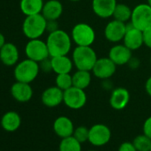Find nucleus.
<instances>
[{
	"label": "nucleus",
	"instance_id": "obj_1",
	"mask_svg": "<svg viewBox=\"0 0 151 151\" xmlns=\"http://www.w3.org/2000/svg\"><path fill=\"white\" fill-rule=\"evenodd\" d=\"M46 45L49 50L50 57L68 55L71 50L72 38L63 29H57L52 33H49L46 38Z\"/></svg>",
	"mask_w": 151,
	"mask_h": 151
},
{
	"label": "nucleus",
	"instance_id": "obj_2",
	"mask_svg": "<svg viewBox=\"0 0 151 151\" xmlns=\"http://www.w3.org/2000/svg\"><path fill=\"white\" fill-rule=\"evenodd\" d=\"M97 60V53L92 46L77 45L73 50L72 60L77 69L92 71Z\"/></svg>",
	"mask_w": 151,
	"mask_h": 151
},
{
	"label": "nucleus",
	"instance_id": "obj_3",
	"mask_svg": "<svg viewBox=\"0 0 151 151\" xmlns=\"http://www.w3.org/2000/svg\"><path fill=\"white\" fill-rule=\"evenodd\" d=\"M39 72V63L27 58L14 66V76L16 81L30 84L37 78Z\"/></svg>",
	"mask_w": 151,
	"mask_h": 151
},
{
	"label": "nucleus",
	"instance_id": "obj_4",
	"mask_svg": "<svg viewBox=\"0 0 151 151\" xmlns=\"http://www.w3.org/2000/svg\"><path fill=\"white\" fill-rule=\"evenodd\" d=\"M47 20L42 14L26 16L22 23V32L29 39L40 38L46 31Z\"/></svg>",
	"mask_w": 151,
	"mask_h": 151
},
{
	"label": "nucleus",
	"instance_id": "obj_5",
	"mask_svg": "<svg viewBox=\"0 0 151 151\" xmlns=\"http://www.w3.org/2000/svg\"><path fill=\"white\" fill-rule=\"evenodd\" d=\"M70 36L73 43L78 46H92L96 38L94 29L86 22L76 24Z\"/></svg>",
	"mask_w": 151,
	"mask_h": 151
},
{
	"label": "nucleus",
	"instance_id": "obj_6",
	"mask_svg": "<svg viewBox=\"0 0 151 151\" xmlns=\"http://www.w3.org/2000/svg\"><path fill=\"white\" fill-rule=\"evenodd\" d=\"M130 22L136 29L144 31L151 27V6L148 4H139L133 9Z\"/></svg>",
	"mask_w": 151,
	"mask_h": 151
},
{
	"label": "nucleus",
	"instance_id": "obj_7",
	"mask_svg": "<svg viewBox=\"0 0 151 151\" xmlns=\"http://www.w3.org/2000/svg\"><path fill=\"white\" fill-rule=\"evenodd\" d=\"M25 54L27 58L38 63L47 58H50L46 42L41 40L40 38L29 40L25 46Z\"/></svg>",
	"mask_w": 151,
	"mask_h": 151
},
{
	"label": "nucleus",
	"instance_id": "obj_8",
	"mask_svg": "<svg viewBox=\"0 0 151 151\" xmlns=\"http://www.w3.org/2000/svg\"><path fill=\"white\" fill-rule=\"evenodd\" d=\"M87 95L85 90L72 86L64 91L63 103L70 109H80L86 104Z\"/></svg>",
	"mask_w": 151,
	"mask_h": 151
},
{
	"label": "nucleus",
	"instance_id": "obj_9",
	"mask_svg": "<svg viewBox=\"0 0 151 151\" xmlns=\"http://www.w3.org/2000/svg\"><path fill=\"white\" fill-rule=\"evenodd\" d=\"M111 139V131L104 124H95L89 128L88 141L95 147H102L109 142Z\"/></svg>",
	"mask_w": 151,
	"mask_h": 151
},
{
	"label": "nucleus",
	"instance_id": "obj_10",
	"mask_svg": "<svg viewBox=\"0 0 151 151\" xmlns=\"http://www.w3.org/2000/svg\"><path fill=\"white\" fill-rule=\"evenodd\" d=\"M116 70V65L109 58L101 57L98 58L92 73L95 78L104 80L111 78Z\"/></svg>",
	"mask_w": 151,
	"mask_h": 151
},
{
	"label": "nucleus",
	"instance_id": "obj_11",
	"mask_svg": "<svg viewBox=\"0 0 151 151\" xmlns=\"http://www.w3.org/2000/svg\"><path fill=\"white\" fill-rule=\"evenodd\" d=\"M126 28L127 23L118 22L116 20L110 21L104 29V37L111 43H120L124 37Z\"/></svg>",
	"mask_w": 151,
	"mask_h": 151
},
{
	"label": "nucleus",
	"instance_id": "obj_12",
	"mask_svg": "<svg viewBox=\"0 0 151 151\" xmlns=\"http://www.w3.org/2000/svg\"><path fill=\"white\" fill-rule=\"evenodd\" d=\"M116 66L127 65L132 57V51L124 44H115L109 52L108 56Z\"/></svg>",
	"mask_w": 151,
	"mask_h": 151
},
{
	"label": "nucleus",
	"instance_id": "obj_13",
	"mask_svg": "<svg viewBox=\"0 0 151 151\" xmlns=\"http://www.w3.org/2000/svg\"><path fill=\"white\" fill-rule=\"evenodd\" d=\"M123 44L132 51H136L139 49L144 45L143 31L136 29L130 22L129 24H127L126 32L123 39Z\"/></svg>",
	"mask_w": 151,
	"mask_h": 151
},
{
	"label": "nucleus",
	"instance_id": "obj_14",
	"mask_svg": "<svg viewBox=\"0 0 151 151\" xmlns=\"http://www.w3.org/2000/svg\"><path fill=\"white\" fill-rule=\"evenodd\" d=\"M63 95L64 91L58 86H50L42 93L41 101L47 108H55L63 102Z\"/></svg>",
	"mask_w": 151,
	"mask_h": 151
},
{
	"label": "nucleus",
	"instance_id": "obj_15",
	"mask_svg": "<svg viewBox=\"0 0 151 151\" xmlns=\"http://www.w3.org/2000/svg\"><path fill=\"white\" fill-rule=\"evenodd\" d=\"M20 52L18 47L10 42H6L0 49V61L6 67H14L19 62Z\"/></svg>",
	"mask_w": 151,
	"mask_h": 151
},
{
	"label": "nucleus",
	"instance_id": "obj_16",
	"mask_svg": "<svg viewBox=\"0 0 151 151\" xmlns=\"http://www.w3.org/2000/svg\"><path fill=\"white\" fill-rule=\"evenodd\" d=\"M11 95L18 102L25 103L29 101L33 97V89L30 84L16 81L11 86Z\"/></svg>",
	"mask_w": 151,
	"mask_h": 151
},
{
	"label": "nucleus",
	"instance_id": "obj_17",
	"mask_svg": "<svg viewBox=\"0 0 151 151\" xmlns=\"http://www.w3.org/2000/svg\"><path fill=\"white\" fill-rule=\"evenodd\" d=\"M117 5L116 0H93L92 8L95 15L102 19L112 17Z\"/></svg>",
	"mask_w": 151,
	"mask_h": 151
},
{
	"label": "nucleus",
	"instance_id": "obj_18",
	"mask_svg": "<svg viewBox=\"0 0 151 151\" xmlns=\"http://www.w3.org/2000/svg\"><path fill=\"white\" fill-rule=\"evenodd\" d=\"M130 102V93L124 87L114 88L109 98V104L116 110H122L127 107Z\"/></svg>",
	"mask_w": 151,
	"mask_h": 151
},
{
	"label": "nucleus",
	"instance_id": "obj_19",
	"mask_svg": "<svg viewBox=\"0 0 151 151\" xmlns=\"http://www.w3.org/2000/svg\"><path fill=\"white\" fill-rule=\"evenodd\" d=\"M52 128L54 133L60 139L72 136L75 130L72 120L65 116H58L53 122Z\"/></svg>",
	"mask_w": 151,
	"mask_h": 151
},
{
	"label": "nucleus",
	"instance_id": "obj_20",
	"mask_svg": "<svg viewBox=\"0 0 151 151\" xmlns=\"http://www.w3.org/2000/svg\"><path fill=\"white\" fill-rule=\"evenodd\" d=\"M63 13V6L59 0H48L44 4L42 14L47 21H58Z\"/></svg>",
	"mask_w": 151,
	"mask_h": 151
},
{
	"label": "nucleus",
	"instance_id": "obj_21",
	"mask_svg": "<svg viewBox=\"0 0 151 151\" xmlns=\"http://www.w3.org/2000/svg\"><path fill=\"white\" fill-rule=\"evenodd\" d=\"M0 124L6 132H14L21 127L22 117L16 111H7L2 116L1 120H0Z\"/></svg>",
	"mask_w": 151,
	"mask_h": 151
},
{
	"label": "nucleus",
	"instance_id": "obj_22",
	"mask_svg": "<svg viewBox=\"0 0 151 151\" xmlns=\"http://www.w3.org/2000/svg\"><path fill=\"white\" fill-rule=\"evenodd\" d=\"M51 62L52 72H54L56 75L70 73L74 66L72 58H69L68 55L51 57Z\"/></svg>",
	"mask_w": 151,
	"mask_h": 151
},
{
	"label": "nucleus",
	"instance_id": "obj_23",
	"mask_svg": "<svg viewBox=\"0 0 151 151\" xmlns=\"http://www.w3.org/2000/svg\"><path fill=\"white\" fill-rule=\"evenodd\" d=\"M44 4L43 0H21L20 9L25 16L35 15L42 13Z\"/></svg>",
	"mask_w": 151,
	"mask_h": 151
},
{
	"label": "nucleus",
	"instance_id": "obj_24",
	"mask_svg": "<svg viewBox=\"0 0 151 151\" xmlns=\"http://www.w3.org/2000/svg\"><path fill=\"white\" fill-rule=\"evenodd\" d=\"M92 71L78 69L72 75L73 86L86 90L92 81Z\"/></svg>",
	"mask_w": 151,
	"mask_h": 151
},
{
	"label": "nucleus",
	"instance_id": "obj_25",
	"mask_svg": "<svg viewBox=\"0 0 151 151\" xmlns=\"http://www.w3.org/2000/svg\"><path fill=\"white\" fill-rule=\"evenodd\" d=\"M132 13V9H131V7L128 6L127 5L117 4L115 8L112 17L114 18V20L127 23L128 22L131 21Z\"/></svg>",
	"mask_w": 151,
	"mask_h": 151
},
{
	"label": "nucleus",
	"instance_id": "obj_26",
	"mask_svg": "<svg viewBox=\"0 0 151 151\" xmlns=\"http://www.w3.org/2000/svg\"><path fill=\"white\" fill-rule=\"evenodd\" d=\"M59 151H82V143L73 135L63 138L59 144Z\"/></svg>",
	"mask_w": 151,
	"mask_h": 151
},
{
	"label": "nucleus",
	"instance_id": "obj_27",
	"mask_svg": "<svg viewBox=\"0 0 151 151\" xmlns=\"http://www.w3.org/2000/svg\"><path fill=\"white\" fill-rule=\"evenodd\" d=\"M55 86L62 91H66L73 86L72 75L70 73L58 74L55 78Z\"/></svg>",
	"mask_w": 151,
	"mask_h": 151
},
{
	"label": "nucleus",
	"instance_id": "obj_28",
	"mask_svg": "<svg viewBox=\"0 0 151 151\" xmlns=\"http://www.w3.org/2000/svg\"><path fill=\"white\" fill-rule=\"evenodd\" d=\"M132 143L135 148L137 149V151H150L151 139L147 135H145L144 133L136 136L133 139Z\"/></svg>",
	"mask_w": 151,
	"mask_h": 151
},
{
	"label": "nucleus",
	"instance_id": "obj_29",
	"mask_svg": "<svg viewBox=\"0 0 151 151\" xmlns=\"http://www.w3.org/2000/svg\"><path fill=\"white\" fill-rule=\"evenodd\" d=\"M73 137H75L80 143H85L88 141L89 139V128L80 125L77 128H75L73 132Z\"/></svg>",
	"mask_w": 151,
	"mask_h": 151
},
{
	"label": "nucleus",
	"instance_id": "obj_30",
	"mask_svg": "<svg viewBox=\"0 0 151 151\" xmlns=\"http://www.w3.org/2000/svg\"><path fill=\"white\" fill-rule=\"evenodd\" d=\"M39 68H40V71H43L45 73H49V72L52 71L51 57L40 61L39 62Z\"/></svg>",
	"mask_w": 151,
	"mask_h": 151
},
{
	"label": "nucleus",
	"instance_id": "obj_31",
	"mask_svg": "<svg viewBox=\"0 0 151 151\" xmlns=\"http://www.w3.org/2000/svg\"><path fill=\"white\" fill-rule=\"evenodd\" d=\"M142 130H143V133L151 139V116H148L144 121L143 126H142Z\"/></svg>",
	"mask_w": 151,
	"mask_h": 151
},
{
	"label": "nucleus",
	"instance_id": "obj_32",
	"mask_svg": "<svg viewBox=\"0 0 151 151\" xmlns=\"http://www.w3.org/2000/svg\"><path fill=\"white\" fill-rule=\"evenodd\" d=\"M143 42L144 45L151 49V27L143 31Z\"/></svg>",
	"mask_w": 151,
	"mask_h": 151
},
{
	"label": "nucleus",
	"instance_id": "obj_33",
	"mask_svg": "<svg viewBox=\"0 0 151 151\" xmlns=\"http://www.w3.org/2000/svg\"><path fill=\"white\" fill-rule=\"evenodd\" d=\"M118 151H137V149L135 148L132 142L125 141V142H123L119 146Z\"/></svg>",
	"mask_w": 151,
	"mask_h": 151
},
{
	"label": "nucleus",
	"instance_id": "obj_34",
	"mask_svg": "<svg viewBox=\"0 0 151 151\" xmlns=\"http://www.w3.org/2000/svg\"><path fill=\"white\" fill-rule=\"evenodd\" d=\"M59 24L57 21H47L46 22V31L48 33H52L59 29Z\"/></svg>",
	"mask_w": 151,
	"mask_h": 151
},
{
	"label": "nucleus",
	"instance_id": "obj_35",
	"mask_svg": "<svg viewBox=\"0 0 151 151\" xmlns=\"http://www.w3.org/2000/svg\"><path fill=\"white\" fill-rule=\"evenodd\" d=\"M127 65H128V67H129L130 68H132V69H136V68H138L139 67L140 61H139V60L137 57H133V56H132V57L130 59V60L128 61Z\"/></svg>",
	"mask_w": 151,
	"mask_h": 151
},
{
	"label": "nucleus",
	"instance_id": "obj_36",
	"mask_svg": "<svg viewBox=\"0 0 151 151\" xmlns=\"http://www.w3.org/2000/svg\"><path fill=\"white\" fill-rule=\"evenodd\" d=\"M113 85H112V82L110 81V78L109 79H104L102 80V87L106 90H110L112 89L113 87Z\"/></svg>",
	"mask_w": 151,
	"mask_h": 151
},
{
	"label": "nucleus",
	"instance_id": "obj_37",
	"mask_svg": "<svg viewBox=\"0 0 151 151\" xmlns=\"http://www.w3.org/2000/svg\"><path fill=\"white\" fill-rule=\"evenodd\" d=\"M145 90H146V93H147V95L151 97V77H149L146 81Z\"/></svg>",
	"mask_w": 151,
	"mask_h": 151
},
{
	"label": "nucleus",
	"instance_id": "obj_38",
	"mask_svg": "<svg viewBox=\"0 0 151 151\" xmlns=\"http://www.w3.org/2000/svg\"><path fill=\"white\" fill-rule=\"evenodd\" d=\"M6 43V37L4 36V34L0 32V49L5 45Z\"/></svg>",
	"mask_w": 151,
	"mask_h": 151
},
{
	"label": "nucleus",
	"instance_id": "obj_39",
	"mask_svg": "<svg viewBox=\"0 0 151 151\" xmlns=\"http://www.w3.org/2000/svg\"><path fill=\"white\" fill-rule=\"evenodd\" d=\"M147 4H148L151 6V0H147Z\"/></svg>",
	"mask_w": 151,
	"mask_h": 151
},
{
	"label": "nucleus",
	"instance_id": "obj_40",
	"mask_svg": "<svg viewBox=\"0 0 151 151\" xmlns=\"http://www.w3.org/2000/svg\"><path fill=\"white\" fill-rule=\"evenodd\" d=\"M69 1H71V2H79V1H81V0H69Z\"/></svg>",
	"mask_w": 151,
	"mask_h": 151
},
{
	"label": "nucleus",
	"instance_id": "obj_41",
	"mask_svg": "<svg viewBox=\"0 0 151 151\" xmlns=\"http://www.w3.org/2000/svg\"><path fill=\"white\" fill-rule=\"evenodd\" d=\"M88 151H97V150H88Z\"/></svg>",
	"mask_w": 151,
	"mask_h": 151
},
{
	"label": "nucleus",
	"instance_id": "obj_42",
	"mask_svg": "<svg viewBox=\"0 0 151 151\" xmlns=\"http://www.w3.org/2000/svg\"><path fill=\"white\" fill-rule=\"evenodd\" d=\"M150 64H151V56H150Z\"/></svg>",
	"mask_w": 151,
	"mask_h": 151
},
{
	"label": "nucleus",
	"instance_id": "obj_43",
	"mask_svg": "<svg viewBox=\"0 0 151 151\" xmlns=\"http://www.w3.org/2000/svg\"><path fill=\"white\" fill-rule=\"evenodd\" d=\"M150 151H151V147H150Z\"/></svg>",
	"mask_w": 151,
	"mask_h": 151
}]
</instances>
